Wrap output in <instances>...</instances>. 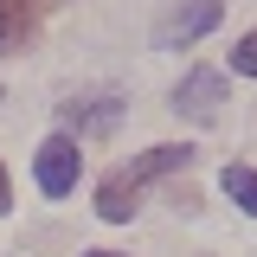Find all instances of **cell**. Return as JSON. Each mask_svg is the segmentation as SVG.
Returning a JSON list of instances; mask_svg holds the SVG:
<instances>
[{
    "label": "cell",
    "mask_w": 257,
    "mask_h": 257,
    "mask_svg": "<svg viewBox=\"0 0 257 257\" xmlns=\"http://www.w3.org/2000/svg\"><path fill=\"white\" fill-rule=\"evenodd\" d=\"M90 257H116V251H90Z\"/></svg>",
    "instance_id": "cell-10"
},
{
    "label": "cell",
    "mask_w": 257,
    "mask_h": 257,
    "mask_svg": "<svg viewBox=\"0 0 257 257\" xmlns=\"http://www.w3.org/2000/svg\"><path fill=\"white\" fill-rule=\"evenodd\" d=\"M45 7H58V0H0V52H20L39 32V13Z\"/></svg>",
    "instance_id": "cell-5"
},
{
    "label": "cell",
    "mask_w": 257,
    "mask_h": 257,
    "mask_svg": "<svg viewBox=\"0 0 257 257\" xmlns=\"http://www.w3.org/2000/svg\"><path fill=\"white\" fill-rule=\"evenodd\" d=\"M231 71L257 77V32H251V39H238V52H231Z\"/></svg>",
    "instance_id": "cell-8"
},
{
    "label": "cell",
    "mask_w": 257,
    "mask_h": 257,
    "mask_svg": "<svg viewBox=\"0 0 257 257\" xmlns=\"http://www.w3.org/2000/svg\"><path fill=\"white\" fill-rule=\"evenodd\" d=\"M13 206V187H7V167H0V212Z\"/></svg>",
    "instance_id": "cell-9"
},
{
    "label": "cell",
    "mask_w": 257,
    "mask_h": 257,
    "mask_svg": "<svg viewBox=\"0 0 257 257\" xmlns=\"http://www.w3.org/2000/svg\"><path fill=\"white\" fill-rule=\"evenodd\" d=\"M77 167H84V155H77V142H71V135H52V142L39 148V161H32V174H39V193H52V199H64V193L77 187Z\"/></svg>",
    "instance_id": "cell-2"
},
{
    "label": "cell",
    "mask_w": 257,
    "mask_h": 257,
    "mask_svg": "<svg viewBox=\"0 0 257 257\" xmlns=\"http://www.w3.org/2000/svg\"><path fill=\"white\" fill-rule=\"evenodd\" d=\"M219 13H225V0H180V7L161 20V45H167V52H174V45H193L199 32L219 26Z\"/></svg>",
    "instance_id": "cell-3"
},
{
    "label": "cell",
    "mask_w": 257,
    "mask_h": 257,
    "mask_svg": "<svg viewBox=\"0 0 257 257\" xmlns=\"http://www.w3.org/2000/svg\"><path fill=\"white\" fill-rule=\"evenodd\" d=\"M116 116H122L116 96H96L90 109H84V103H64V122H71V128H116Z\"/></svg>",
    "instance_id": "cell-6"
},
{
    "label": "cell",
    "mask_w": 257,
    "mask_h": 257,
    "mask_svg": "<svg viewBox=\"0 0 257 257\" xmlns=\"http://www.w3.org/2000/svg\"><path fill=\"white\" fill-rule=\"evenodd\" d=\"M187 161H193V148H187V142H161V148H148V155H135L128 167H116V174L96 187V212H103L109 225H122L128 212H135L142 187H155L161 174H180Z\"/></svg>",
    "instance_id": "cell-1"
},
{
    "label": "cell",
    "mask_w": 257,
    "mask_h": 257,
    "mask_svg": "<svg viewBox=\"0 0 257 257\" xmlns=\"http://www.w3.org/2000/svg\"><path fill=\"white\" fill-rule=\"evenodd\" d=\"M225 193H231L244 212H257V167H244V161H238V167H225Z\"/></svg>",
    "instance_id": "cell-7"
},
{
    "label": "cell",
    "mask_w": 257,
    "mask_h": 257,
    "mask_svg": "<svg viewBox=\"0 0 257 257\" xmlns=\"http://www.w3.org/2000/svg\"><path fill=\"white\" fill-rule=\"evenodd\" d=\"M219 103H225V77L219 71H187L180 90H174V109L193 116V122H219Z\"/></svg>",
    "instance_id": "cell-4"
}]
</instances>
